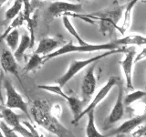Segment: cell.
I'll return each instance as SVG.
<instances>
[{"mask_svg": "<svg viewBox=\"0 0 146 137\" xmlns=\"http://www.w3.org/2000/svg\"><path fill=\"white\" fill-rule=\"evenodd\" d=\"M50 107L48 100H36L30 107L29 114L38 125L58 137H75L51 113Z\"/></svg>", "mask_w": 146, "mask_h": 137, "instance_id": "6da1fadb", "label": "cell"}, {"mask_svg": "<svg viewBox=\"0 0 146 137\" xmlns=\"http://www.w3.org/2000/svg\"><path fill=\"white\" fill-rule=\"evenodd\" d=\"M123 9H124V6L118 7L113 9H106V10L89 14V15L79 16L76 14H71V15L90 23L99 21L100 33H102L105 36H111L114 30H118V22L120 21L123 14Z\"/></svg>", "mask_w": 146, "mask_h": 137, "instance_id": "7a4b0ae2", "label": "cell"}, {"mask_svg": "<svg viewBox=\"0 0 146 137\" xmlns=\"http://www.w3.org/2000/svg\"><path fill=\"white\" fill-rule=\"evenodd\" d=\"M130 48L121 47V48L116 49L107 50V51L103 52L102 54L92 57V58H90V59H82V61H73L70 62L68 70L64 73L63 75H61L59 78H58L57 80H56V83L60 87L65 86L73 77H75L78 73H79L80 70H83L84 68H86L87 66H90V65H91V64L98 62L99 61H100V59H102L106 58L108 56H111V55L119 54V53H125Z\"/></svg>", "mask_w": 146, "mask_h": 137, "instance_id": "3957f363", "label": "cell"}, {"mask_svg": "<svg viewBox=\"0 0 146 137\" xmlns=\"http://www.w3.org/2000/svg\"><path fill=\"white\" fill-rule=\"evenodd\" d=\"M121 47H119L118 45L112 43L111 41L109 43H104V44H90L87 43L85 45H74L71 42L68 44H64L60 48H58L55 51L51 52L50 54L47 55V56L42 57V62L43 64L47 62L48 61L54 58H57L62 55L70 54V53H75V52H93V51H107V50H112L116 49Z\"/></svg>", "mask_w": 146, "mask_h": 137, "instance_id": "277c9868", "label": "cell"}, {"mask_svg": "<svg viewBox=\"0 0 146 137\" xmlns=\"http://www.w3.org/2000/svg\"><path fill=\"white\" fill-rule=\"evenodd\" d=\"M3 85L6 89L7 92V100L5 103V107L9 108V109H18L24 112L26 115L29 118L31 121V117L29 114V105L25 102L21 95L17 91V90L14 88V86L9 80L4 79L3 80Z\"/></svg>", "mask_w": 146, "mask_h": 137, "instance_id": "5b68a950", "label": "cell"}, {"mask_svg": "<svg viewBox=\"0 0 146 137\" xmlns=\"http://www.w3.org/2000/svg\"><path fill=\"white\" fill-rule=\"evenodd\" d=\"M119 82H120V79H119L118 77L111 76V78H110V79L107 80L106 83H105V85L102 87V88H100V90L98 91L97 94L95 95L94 99L91 100V102H90V104L88 105V106H87V108L82 110V112L79 114V115H78L76 118H74L71 121L72 124H77V123L80 121V119L83 117L84 115H86V114L88 113L89 112L95 110L96 107H97L98 105H99V103L105 99V97H106V96L109 94V92L111 91V90L116 84H118Z\"/></svg>", "mask_w": 146, "mask_h": 137, "instance_id": "8992f818", "label": "cell"}, {"mask_svg": "<svg viewBox=\"0 0 146 137\" xmlns=\"http://www.w3.org/2000/svg\"><path fill=\"white\" fill-rule=\"evenodd\" d=\"M0 115L3 121L11 128L13 131L20 134L23 137H34V134L27 128L24 127L20 122V117L15 113L12 109L2 107L0 110Z\"/></svg>", "mask_w": 146, "mask_h": 137, "instance_id": "52a82bcc", "label": "cell"}, {"mask_svg": "<svg viewBox=\"0 0 146 137\" xmlns=\"http://www.w3.org/2000/svg\"><path fill=\"white\" fill-rule=\"evenodd\" d=\"M93 64H91L90 68L86 71L81 83V100H84L85 102H88L90 100L91 96L95 92L96 86H97V80L94 75L95 65Z\"/></svg>", "mask_w": 146, "mask_h": 137, "instance_id": "ba28073f", "label": "cell"}, {"mask_svg": "<svg viewBox=\"0 0 146 137\" xmlns=\"http://www.w3.org/2000/svg\"><path fill=\"white\" fill-rule=\"evenodd\" d=\"M123 95H124V91H123V88L121 83L119 85V93H118V97L115 102V104L111 110V113L109 114V116L104 122V128L107 129V128L113 124V123L117 122L118 121H120L121 119L123 117V114H124V103H123Z\"/></svg>", "mask_w": 146, "mask_h": 137, "instance_id": "9c48e42d", "label": "cell"}, {"mask_svg": "<svg viewBox=\"0 0 146 137\" xmlns=\"http://www.w3.org/2000/svg\"><path fill=\"white\" fill-rule=\"evenodd\" d=\"M48 11L53 17H58L67 13H79L82 11V5L80 3L56 1L49 5Z\"/></svg>", "mask_w": 146, "mask_h": 137, "instance_id": "30bf717a", "label": "cell"}, {"mask_svg": "<svg viewBox=\"0 0 146 137\" xmlns=\"http://www.w3.org/2000/svg\"><path fill=\"white\" fill-rule=\"evenodd\" d=\"M135 49L133 48H130L125 52V57L120 62L123 75L125 78L126 87L128 89H133L132 84V68L134 64V56H135Z\"/></svg>", "mask_w": 146, "mask_h": 137, "instance_id": "8fae6325", "label": "cell"}, {"mask_svg": "<svg viewBox=\"0 0 146 137\" xmlns=\"http://www.w3.org/2000/svg\"><path fill=\"white\" fill-rule=\"evenodd\" d=\"M0 64L5 72L11 73L20 80L19 75H18L17 61L14 57L13 52L10 51V49H3L0 56Z\"/></svg>", "mask_w": 146, "mask_h": 137, "instance_id": "7c38bea8", "label": "cell"}, {"mask_svg": "<svg viewBox=\"0 0 146 137\" xmlns=\"http://www.w3.org/2000/svg\"><path fill=\"white\" fill-rule=\"evenodd\" d=\"M144 122H145L144 115L135 116L133 118L130 119V120L122 122L117 129L111 131V132H109L108 135H106V136L108 137V136H112V135H116V134H124L125 135L127 134H129V132H132L134 129H136L137 127L141 126Z\"/></svg>", "mask_w": 146, "mask_h": 137, "instance_id": "4fadbf2b", "label": "cell"}, {"mask_svg": "<svg viewBox=\"0 0 146 137\" xmlns=\"http://www.w3.org/2000/svg\"><path fill=\"white\" fill-rule=\"evenodd\" d=\"M61 42L55 38H45L39 41L38 48L35 50L34 53H36L40 56H47L51 52L55 51L58 48H60Z\"/></svg>", "mask_w": 146, "mask_h": 137, "instance_id": "5bb4252c", "label": "cell"}, {"mask_svg": "<svg viewBox=\"0 0 146 137\" xmlns=\"http://www.w3.org/2000/svg\"><path fill=\"white\" fill-rule=\"evenodd\" d=\"M111 42L118 45L119 47H126V46H129V45L141 46L145 44L146 39L143 36H141V35H129L121 39L112 40Z\"/></svg>", "mask_w": 146, "mask_h": 137, "instance_id": "9a60e30c", "label": "cell"}, {"mask_svg": "<svg viewBox=\"0 0 146 137\" xmlns=\"http://www.w3.org/2000/svg\"><path fill=\"white\" fill-rule=\"evenodd\" d=\"M141 0H131V1L127 5L124 7L123 11H124V19H123V23L121 27H118V31L120 32L121 35H123L127 31V29H129L131 23V13L132 9H133L135 5L140 2Z\"/></svg>", "mask_w": 146, "mask_h": 137, "instance_id": "2e32d148", "label": "cell"}, {"mask_svg": "<svg viewBox=\"0 0 146 137\" xmlns=\"http://www.w3.org/2000/svg\"><path fill=\"white\" fill-rule=\"evenodd\" d=\"M88 115V122L86 126V137H107L98 131L95 123V110L87 113Z\"/></svg>", "mask_w": 146, "mask_h": 137, "instance_id": "e0dca14e", "label": "cell"}, {"mask_svg": "<svg viewBox=\"0 0 146 137\" xmlns=\"http://www.w3.org/2000/svg\"><path fill=\"white\" fill-rule=\"evenodd\" d=\"M30 48V38L29 35L24 34L19 40V43L17 45V48L16 49L15 51L13 52V55L17 61H21L23 56H24L25 51Z\"/></svg>", "mask_w": 146, "mask_h": 137, "instance_id": "ac0fdd59", "label": "cell"}, {"mask_svg": "<svg viewBox=\"0 0 146 137\" xmlns=\"http://www.w3.org/2000/svg\"><path fill=\"white\" fill-rule=\"evenodd\" d=\"M62 23H63L64 27H65V29L72 37H74V38H75V39L77 40L78 44H79V45H85V44H87L86 41L81 38L80 35L79 33H78V31L76 30L74 26L72 25L71 21L70 20V18H68V16H67V15H63L62 16Z\"/></svg>", "mask_w": 146, "mask_h": 137, "instance_id": "d6986e66", "label": "cell"}, {"mask_svg": "<svg viewBox=\"0 0 146 137\" xmlns=\"http://www.w3.org/2000/svg\"><path fill=\"white\" fill-rule=\"evenodd\" d=\"M67 102L73 113V119L76 118L82 112V110L84 109V105L86 103L84 100L77 98L76 96H70Z\"/></svg>", "mask_w": 146, "mask_h": 137, "instance_id": "ffe728a7", "label": "cell"}, {"mask_svg": "<svg viewBox=\"0 0 146 137\" xmlns=\"http://www.w3.org/2000/svg\"><path fill=\"white\" fill-rule=\"evenodd\" d=\"M27 23V27L29 31V38H30V48L32 49L35 45V30L38 27V14H30V16L26 19Z\"/></svg>", "mask_w": 146, "mask_h": 137, "instance_id": "44dd1931", "label": "cell"}, {"mask_svg": "<svg viewBox=\"0 0 146 137\" xmlns=\"http://www.w3.org/2000/svg\"><path fill=\"white\" fill-rule=\"evenodd\" d=\"M4 39L6 40L7 45L8 46V48L10 49V51L14 52L17 48V45L19 43V31L17 29H15L11 30L10 32H8L7 36L5 37Z\"/></svg>", "mask_w": 146, "mask_h": 137, "instance_id": "7402d4cb", "label": "cell"}, {"mask_svg": "<svg viewBox=\"0 0 146 137\" xmlns=\"http://www.w3.org/2000/svg\"><path fill=\"white\" fill-rule=\"evenodd\" d=\"M42 56L36 54V53H33L31 55V57L29 59V62L27 63V65L24 68V71L26 73L29 72V71H33L38 70V68H40V66L42 65Z\"/></svg>", "mask_w": 146, "mask_h": 137, "instance_id": "603a6c76", "label": "cell"}, {"mask_svg": "<svg viewBox=\"0 0 146 137\" xmlns=\"http://www.w3.org/2000/svg\"><path fill=\"white\" fill-rule=\"evenodd\" d=\"M24 22H26V17L24 16V13H23V11H21L18 15L13 18V20L11 22V24L8 26L7 29L5 30L4 33L1 35V37H0V41L3 40L5 37L7 36V34L8 33V32H10L11 30L15 29H17V27H21L23 24H24Z\"/></svg>", "mask_w": 146, "mask_h": 137, "instance_id": "cb8c5ba5", "label": "cell"}, {"mask_svg": "<svg viewBox=\"0 0 146 137\" xmlns=\"http://www.w3.org/2000/svg\"><path fill=\"white\" fill-rule=\"evenodd\" d=\"M22 0H15L12 7L5 13V20H11L22 11Z\"/></svg>", "mask_w": 146, "mask_h": 137, "instance_id": "d4e9b609", "label": "cell"}, {"mask_svg": "<svg viewBox=\"0 0 146 137\" xmlns=\"http://www.w3.org/2000/svg\"><path fill=\"white\" fill-rule=\"evenodd\" d=\"M38 88L40 89V90H46V91H48L50 93H53V94H57L58 96H60L62 97L64 100H68V94H66L64 92V90H62V87H60L59 85H38Z\"/></svg>", "mask_w": 146, "mask_h": 137, "instance_id": "484cf974", "label": "cell"}, {"mask_svg": "<svg viewBox=\"0 0 146 137\" xmlns=\"http://www.w3.org/2000/svg\"><path fill=\"white\" fill-rule=\"evenodd\" d=\"M144 96H145V91L135 90L133 92L126 95V97L123 99V103H124V105H130L131 103L137 102V100L143 99Z\"/></svg>", "mask_w": 146, "mask_h": 137, "instance_id": "4316f807", "label": "cell"}, {"mask_svg": "<svg viewBox=\"0 0 146 137\" xmlns=\"http://www.w3.org/2000/svg\"><path fill=\"white\" fill-rule=\"evenodd\" d=\"M0 130L3 132L5 137H18L17 132L13 131L3 120H0Z\"/></svg>", "mask_w": 146, "mask_h": 137, "instance_id": "83f0119b", "label": "cell"}, {"mask_svg": "<svg viewBox=\"0 0 146 137\" xmlns=\"http://www.w3.org/2000/svg\"><path fill=\"white\" fill-rule=\"evenodd\" d=\"M22 4H23V13H24V16L27 19L32 13L31 0H22Z\"/></svg>", "mask_w": 146, "mask_h": 137, "instance_id": "f1b7e54d", "label": "cell"}, {"mask_svg": "<svg viewBox=\"0 0 146 137\" xmlns=\"http://www.w3.org/2000/svg\"><path fill=\"white\" fill-rule=\"evenodd\" d=\"M50 112L53 114L55 117H59L61 115V112H62V109L60 107L59 104H54L53 106L50 107Z\"/></svg>", "mask_w": 146, "mask_h": 137, "instance_id": "f546056e", "label": "cell"}, {"mask_svg": "<svg viewBox=\"0 0 146 137\" xmlns=\"http://www.w3.org/2000/svg\"><path fill=\"white\" fill-rule=\"evenodd\" d=\"M24 123H25V124H26L27 127H29V130H30V132L34 134V137H44L43 134H38V131H36V130L35 129V127H33V126L31 125V123L27 122H24Z\"/></svg>", "mask_w": 146, "mask_h": 137, "instance_id": "4dcf8cb0", "label": "cell"}, {"mask_svg": "<svg viewBox=\"0 0 146 137\" xmlns=\"http://www.w3.org/2000/svg\"><path fill=\"white\" fill-rule=\"evenodd\" d=\"M144 134H145V128L143 125L141 127L139 126V129L132 134V136H133V137H143Z\"/></svg>", "mask_w": 146, "mask_h": 137, "instance_id": "1f68e13d", "label": "cell"}, {"mask_svg": "<svg viewBox=\"0 0 146 137\" xmlns=\"http://www.w3.org/2000/svg\"><path fill=\"white\" fill-rule=\"evenodd\" d=\"M4 80V74L1 73L0 74V103L3 104L4 103V97H3V94H2V82Z\"/></svg>", "mask_w": 146, "mask_h": 137, "instance_id": "d6a6232c", "label": "cell"}, {"mask_svg": "<svg viewBox=\"0 0 146 137\" xmlns=\"http://www.w3.org/2000/svg\"><path fill=\"white\" fill-rule=\"evenodd\" d=\"M145 58V49H143V51L141 52V54L138 55V57H137L136 59L134 58V62H137L138 61H140V59H143Z\"/></svg>", "mask_w": 146, "mask_h": 137, "instance_id": "836d02e7", "label": "cell"}, {"mask_svg": "<svg viewBox=\"0 0 146 137\" xmlns=\"http://www.w3.org/2000/svg\"><path fill=\"white\" fill-rule=\"evenodd\" d=\"M7 1H8V0H0V8H1Z\"/></svg>", "mask_w": 146, "mask_h": 137, "instance_id": "e575fe53", "label": "cell"}, {"mask_svg": "<svg viewBox=\"0 0 146 137\" xmlns=\"http://www.w3.org/2000/svg\"><path fill=\"white\" fill-rule=\"evenodd\" d=\"M115 137H124V134H116Z\"/></svg>", "mask_w": 146, "mask_h": 137, "instance_id": "d590c367", "label": "cell"}, {"mask_svg": "<svg viewBox=\"0 0 146 137\" xmlns=\"http://www.w3.org/2000/svg\"><path fill=\"white\" fill-rule=\"evenodd\" d=\"M0 137H5L4 134H3V132H1V130H0Z\"/></svg>", "mask_w": 146, "mask_h": 137, "instance_id": "8d00e7d4", "label": "cell"}, {"mask_svg": "<svg viewBox=\"0 0 146 137\" xmlns=\"http://www.w3.org/2000/svg\"><path fill=\"white\" fill-rule=\"evenodd\" d=\"M85 1H86V0H85Z\"/></svg>", "mask_w": 146, "mask_h": 137, "instance_id": "74e56055", "label": "cell"}]
</instances>
